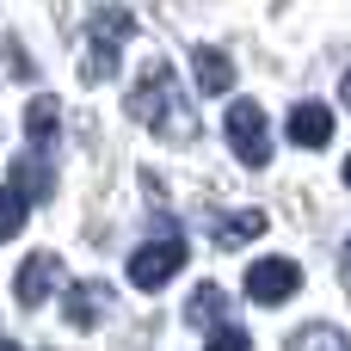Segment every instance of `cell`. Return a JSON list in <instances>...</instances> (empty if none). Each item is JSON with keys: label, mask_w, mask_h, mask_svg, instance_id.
Here are the masks:
<instances>
[{"label": "cell", "mask_w": 351, "mask_h": 351, "mask_svg": "<svg viewBox=\"0 0 351 351\" xmlns=\"http://www.w3.org/2000/svg\"><path fill=\"white\" fill-rule=\"evenodd\" d=\"M130 117L148 123V130L167 136V142H185V136L197 130V117H191V105L179 99V80L167 74V62H148V74H142L136 93H130Z\"/></svg>", "instance_id": "obj_1"}, {"label": "cell", "mask_w": 351, "mask_h": 351, "mask_svg": "<svg viewBox=\"0 0 351 351\" xmlns=\"http://www.w3.org/2000/svg\"><path fill=\"white\" fill-rule=\"evenodd\" d=\"M130 6H99L86 19V62H80V80H111L117 74V56L130 43Z\"/></svg>", "instance_id": "obj_2"}, {"label": "cell", "mask_w": 351, "mask_h": 351, "mask_svg": "<svg viewBox=\"0 0 351 351\" xmlns=\"http://www.w3.org/2000/svg\"><path fill=\"white\" fill-rule=\"evenodd\" d=\"M228 148L241 154V167H265L271 160V136H265V111L253 105V99H234L228 105Z\"/></svg>", "instance_id": "obj_3"}, {"label": "cell", "mask_w": 351, "mask_h": 351, "mask_svg": "<svg viewBox=\"0 0 351 351\" xmlns=\"http://www.w3.org/2000/svg\"><path fill=\"white\" fill-rule=\"evenodd\" d=\"M179 265H185V241L179 234H160V241H148V247L130 253V284L136 290H160L167 278H179Z\"/></svg>", "instance_id": "obj_4"}, {"label": "cell", "mask_w": 351, "mask_h": 351, "mask_svg": "<svg viewBox=\"0 0 351 351\" xmlns=\"http://www.w3.org/2000/svg\"><path fill=\"white\" fill-rule=\"evenodd\" d=\"M302 290V265L296 259H259L253 271H247V296L259 302V308H278V302H290Z\"/></svg>", "instance_id": "obj_5"}, {"label": "cell", "mask_w": 351, "mask_h": 351, "mask_svg": "<svg viewBox=\"0 0 351 351\" xmlns=\"http://www.w3.org/2000/svg\"><path fill=\"white\" fill-rule=\"evenodd\" d=\"M56 253H31L25 265H19V278H12V296H19V308H37L49 290H56Z\"/></svg>", "instance_id": "obj_6"}, {"label": "cell", "mask_w": 351, "mask_h": 351, "mask_svg": "<svg viewBox=\"0 0 351 351\" xmlns=\"http://www.w3.org/2000/svg\"><path fill=\"white\" fill-rule=\"evenodd\" d=\"M290 142H296V148H327V142H333V111H327L321 99H302V105L290 111Z\"/></svg>", "instance_id": "obj_7"}, {"label": "cell", "mask_w": 351, "mask_h": 351, "mask_svg": "<svg viewBox=\"0 0 351 351\" xmlns=\"http://www.w3.org/2000/svg\"><path fill=\"white\" fill-rule=\"evenodd\" d=\"M185 327H204V333L228 327V290H222V284L191 290V302H185Z\"/></svg>", "instance_id": "obj_8"}, {"label": "cell", "mask_w": 351, "mask_h": 351, "mask_svg": "<svg viewBox=\"0 0 351 351\" xmlns=\"http://www.w3.org/2000/svg\"><path fill=\"white\" fill-rule=\"evenodd\" d=\"M210 234H216V247H247V241H259V234H265V210L216 216V222H210Z\"/></svg>", "instance_id": "obj_9"}, {"label": "cell", "mask_w": 351, "mask_h": 351, "mask_svg": "<svg viewBox=\"0 0 351 351\" xmlns=\"http://www.w3.org/2000/svg\"><path fill=\"white\" fill-rule=\"evenodd\" d=\"M191 74H197V93H228V80H234L228 56H222V49H210V43H197V49H191Z\"/></svg>", "instance_id": "obj_10"}, {"label": "cell", "mask_w": 351, "mask_h": 351, "mask_svg": "<svg viewBox=\"0 0 351 351\" xmlns=\"http://www.w3.org/2000/svg\"><path fill=\"white\" fill-rule=\"evenodd\" d=\"M56 117H62V105H56L49 93H37V99L25 105V142H31V148H49V142H56Z\"/></svg>", "instance_id": "obj_11"}, {"label": "cell", "mask_w": 351, "mask_h": 351, "mask_svg": "<svg viewBox=\"0 0 351 351\" xmlns=\"http://www.w3.org/2000/svg\"><path fill=\"white\" fill-rule=\"evenodd\" d=\"M62 315H68V327H93V321L105 315V290H99V284H74V290L62 296Z\"/></svg>", "instance_id": "obj_12"}, {"label": "cell", "mask_w": 351, "mask_h": 351, "mask_svg": "<svg viewBox=\"0 0 351 351\" xmlns=\"http://www.w3.org/2000/svg\"><path fill=\"white\" fill-rule=\"evenodd\" d=\"M12 185H19V191H25L31 204H43V197L56 191V173H49L43 160H31V154H19V160H12Z\"/></svg>", "instance_id": "obj_13"}, {"label": "cell", "mask_w": 351, "mask_h": 351, "mask_svg": "<svg viewBox=\"0 0 351 351\" xmlns=\"http://www.w3.org/2000/svg\"><path fill=\"white\" fill-rule=\"evenodd\" d=\"M25 210H31V197L19 185H0V241H12L25 228Z\"/></svg>", "instance_id": "obj_14"}, {"label": "cell", "mask_w": 351, "mask_h": 351, "mask_svg": "<svg viewBox=\"0 0 351 351\" xmlns=\"http://www.w3.org/2000/svg\"><path fill=\"white\" fill-rule=\"evenodd\" d=\"M290 351H351V346H346L339 327H302V333L290 339Z\"/></svg>", "instance_id": "obj_15"}, {"label": "cell", "mask_w": 351, "mask_h": 351, "mask_svg": "<svg viewBox=\"0 0 351 351\" xmlns=\"http://www.w3.org/2000/svg\"><path fill=\"white\" fill-rule=\"evenodd\" d=\"M204 351H253V339L228 321V327H216V333H210V346H204Z\"/></svg>", "instance_id": "obj_16"}, {"label": "cell", "mask_w": 351, "mask_h": 351, "mask_svg": "<svg viewBox=\"0 0 351 351\" xmlns=\"http://www.w3.org/2000/svg\"><path fill=\"white\" fill-rule=\"evenodd\" d=\"M339 99H346V105H351V74H346V80H339Z\"/></svg>", "instance_id": "obj_17"}, {"label": "cell", "mask_w": 351, "mask_h": 351, "mask_svg": "<svg viewBox=\"0 0 351 351\" xmlns=\"http://www.w3.org/2000/svg\"><path fill=\"white\" fill-rule=\"evenodd\" d=\"M0 351H19V346H12V339H0Z\"/></svg>", "instance_id": "obj_18"}, {"label": "cell", "mask_w": 351, "mask_h": 351, "mask_svg": "<svg viewBox=\"0 0 351 351\" xmlns=\"http://www.w3.org/2000/svg\"><path fill=\"white\" fill-rule=\"evenodd\" d=\"M346 185H351V160H346Z\"/></svg>", "instance_id": "obj_19"}, {"label": "cell", "mask_w": 351, "mask_h": 351, "mask_svg": "<svg viewBox=\"0 0 351 351\" xmlns=\"http://www.w3.org/2000/svg\"><path fill=\"white\" fill-rule=\"evenodd\" d=\"M346 259H351V247H346Z\"/></svg>", "instance_id": "obj_20"}]
</instances>
